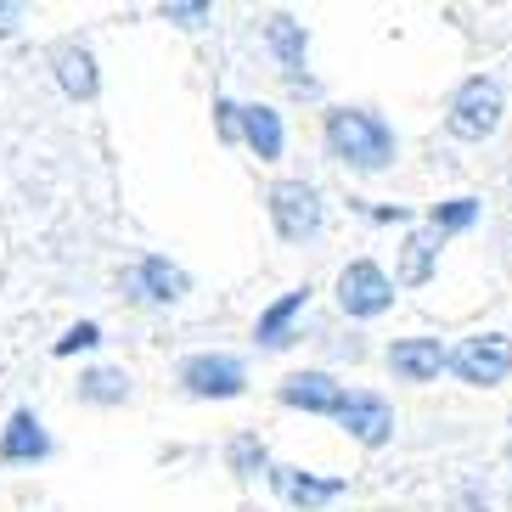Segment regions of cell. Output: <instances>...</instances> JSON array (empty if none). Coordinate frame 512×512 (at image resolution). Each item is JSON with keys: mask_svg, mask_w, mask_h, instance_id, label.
Returning a JSON list of instances; mask_svg holds the SVG:
<instances>
[{"mask_svg": "<svg viewBox=\"0 0 512 512\" xmlns=\"http://www.w3.org/2000/svg\"><path fill=\"white\" fill-rule=\"evenodd\" d=\"M304 304H310V287H293V293H282V299L259 316V344H287V327H293V316H299Z\"/></svg>", "mask_w": 512, "mask_h": 512, "instance_id": "cell-15", "label": "cell"}, {"mask_svg": "<svg viewBox=\"0 0 512 512\" xmlns=\"http://www.w3.org/2000/svg\"><path fill=\"white\" fill-rule=\"evenodd\" d=\"M338 304H344V316L372 321L394 304V282L377 271L372 259H355V265H344V276H338Z\"/></svg>", "mask_w": 512, "mask_h": 512, "instance_id": "cell-5", "label": "cell"}, {"mask_svg": "<svg viewBox=\"0 0 512 512\" xmlns=\"http://www.w3.org/2000/svg\"><path fill=\"white\" fill-rule=\"evenodd\" d=\"M271 484H276V496L293 501V507H327L332 496H344V479H310L299 467H276Z\"/></svg>", "mask_w": 512, "mask_h": 512, "instance_id": "cell-11", "label": "cell"}, {"mask_svg": "<svg viewBox=\"0 0 512 512\" xmlns=\"http://www.w3.org/2000/svg\"><path fill=\"white\" fill-rule=\"evenodd\" d=\"M338 422L361 439L366 451H383L389 434H394V411H389V400H377V394H349V406H344Z\"/></svg>", "mask_w": 512, "mask_h": 512, "instance_id": "cell-8", "label": "cell"}, {"mask_svg": "<svg viewBox=\"0 0 512 512\" xmlns=\"http://www.w3.org/2000/svg\"><path fill=\"white\" fill-rule=\"evenodd\" d=\"M259 462H265V445H259V439H237V445H231V467H237V473H254Z\"/></svg>", "mask_w": 512, "mask_h": 512, "instance_id": "cell-20", "label": "cell"}, {"mask_svg": "<svg viewBox=\"0 0 512 512\" xmlns=\"http://www.w3.org/2000/svg\"><path fill=\"white\" fill-rule=\"evenodd\" d=\"M282 406L316 411V417H344L349 394H344V383H332L327 372H293L282 383Z\"/></svg>", "mask_w": 512, "mask_h": 512, "instance_id": "cell-7", "label": "cell"}, {"mask_svg": "<svg viewBox=\"0 0 512 512\" xmlns=\"http://www.w3.org/2000/svg\"><path fill=\"white\" fill-rule=\"evenodd\" d=\"M17 17H23V6H12V0H0V34L17 29Z\"/></svg>", "mask_w": 512, "mask_h": 512, "instance_id": "cell-23", "label": "cell"}, {"mask_svg": "<svg viewBox=\"0 0 512 512\" xmlns=\"http://www.w3.org/2000/svg\"><path fill=\"white\" fill-rule=\"evenodd\" d=\"M473 214H479L473 197H451V203H439L434 209V231H467L473 226Z\"/></svg>", "mask_w": 512, "mask_h": 512, "instance_id": "cell-19", "label": "cell"}, {"mask_svg": "<svg viewBox=\"0 0 512 512\" xmlns=\"http://www.w3.org/2000/svg\"><path fill=\"white\" fill-rule=\"evenodd\" d=\"M271 51L287 62V68H304V23H293V17H271Z\"/></svg>", "mask_w": 512, "mask_h": 512, "instance_id": "cell-17", "label": "cell"}, {"mask_svg": "<svg viewBox=\"0 0 512 512\" xmlns=\"http://www.w3.org/2000/svg\"><path fill=\"white\" fill-rule=\"evenodd\" d=\"M237 136L259 152V158H282V113L265 102L254 107H237Z\"/></svg>", "mask_w": 512, "mask_h": 512, "instance_id": "cell-12", "label": "cell"}, {"mask_svg": "<svg viewBox=\"0 0 512 512\" xmlns=\"http://www.w3.org/2000/svg\"><path fill=\"white\" fill-rule=\"evenodd\" d=\"M46 456H51V439L40 428V417L34 411H17L6 422V434H0V462H46Z\"/></svg>", "mask_w": 512, "mask_h": 512, "instance_id": "cell-10", "label": "cell"}, {"mask_svg": "<svg viewBox=\"0 0 512 512\" xmlns=\"http://www.w3.org/2000/svg\"><path fill=\"white\" fill-rule=\"evenodd\" d=\"M327 152L349 169H389L394 164V130L366 107H332L327 113Z\"/></svg>", "mask_w": 512, "mask_h": 512, "instance_id": "cell-1", "label": "cell"}, {"mask_svg": "<svg viewBox=\"0 0 512 512\" xmlns=\"http://www.w3.org/2000/svg\"><path fill=\"white\" fill-rule=\"evenodd\" d=\"M91 344H96V327H91V321H79V327L57 344V355H74V349H91Z\"/></svg>", "mask_w": 512, "mask_h": 512, "instance_id": "cell-21", "label": "cell"}, {"mask_svg": "<svg viewBox=\"0 0 512 512\" xmlns=\"http://www.w3.org/2000/svg\"><path fill=\"white\" fill-rule=\"evenodd\" d=\"M136 282H141V293H147L152 304H175L186 293V271L181 265H169V259H141V271H136Z\"/></svg>", "mask_w": 512, "mask_h": 512, "instance_id": "cell-13", "label": "cell"}, {"mask_svg": "<svg viewBox=\"0 0 512 512\" xmlns=\"http://www.w3.org/2000/svg\"><path fill=\"white\" fill-rule=\"evenodd\" d=\"M181 383L197 400H231V394H242L248 372L237 355H192V361H181Z\"/></svg>", "mask_w": 512, "mask_h": 512, "instance_id": "cell-6", "label": "cell"}, {"mask_svg": "<svg viewBox=\"0 0 512 512\" xmlns=\"http://www.w3.org/2000/svg\"><path fill=\"white\" fill-rule=\"evenodd\" d=\"M501 124V85L496 79H467L451 96V136L462 141H484Z\"/></svg>", "mask_w": 512, "mask_h": 512, "instance_id": "cell-4", "label": "cell"}, {"mask_svg": "<svg viewBox=\"0 0 512 512\" xmlns=\"http://www.w3.org/2000/svg\"><path fill=\"white\" fill-rule=\"evenodd\" d=\"M451 372L462 377V383H473V389L501 383V377L512 372V338H501V332L462 338V344H456V355H451Z\"/></svg>", "mask_w": 512, "mask_h": 512, "instance_id": "cell-2", "label": "cell"}, {"mask_svg": "<svg viewBox=\"0 0 512 512\" xmlns=\"http://www.w3.org/2000/svg\"><path fill=\"white\" fill-rule=\"evenodd\" d=\"M428 276H434V237H411L406 242V271H400V282L422 287Z\"/></svg>", "mask_w": 512, "mask_h": 512, "instance_id": "cell-18", "label": "cell"}, {"mask_svg": "<svg viewBox=\"0 0 512 512\" xmlns=\"http://www.w3.org/2000/svg\"><path fill=\"white\" fill-rule=\"evenodd\" d=\"M57 79H62V91L74 96V102H91L96 96V85H102V79H96V57L91 51H57Z\"/></svg>", "mask_w": 512, "mask_h": 512, "instance_id": "cell-14", "label": "cell"}, {"mask_svg": "<svg viewBox=\"0 0 512 512\" xmlns=\"http://www.w3.org/2000/svg\"><path fill=\"white\" fill-rule=\"evenodd\" d=\"M389 366L400 377H411V383H428V377H439L451 366V355L439 349V338H400V344L389 349Z\"/></svg>", "mask_w": 512, "mask_h": 512, "instance_id": "cell-9", "label": "cell"}, {"mask_svg": "<svg viewBox=\"0 0 512 512\" xmlns=\"http://www.w3.org/2000/svg\"><path fill=\"white\" fill-rule=\"evenodd\" d=\"M164 17H169V23H186V29H197V23L209 17V6H164Z\"/></svg>", "mask_w": 512, "mask_h": 512, "instance_id": "cell-22", "label": "cell"}, {"mask_svg": "<svg viewBox=\"0 0 512 512\" xmlns=\"http://www.w3.org/2000/svg\"><path fill=\"white\" fill-rule=\"evenodd\" d=\"M271 220L282 242H310L321 231V197L304 181H276L271 186Z\"/></svg>", "mask_w": 512, "mask_h": 512, "instance_id": "cell-3", "label": "cell"}, {"mask_svg": "<svg viewBox=\"0 0 512 512\" xmlns=\"http://www.w3.org/2000/svg\"><path fill=\"white\" fill-rule=\"evenodd\" d=\"M79 400H91V406H124L130 400V377L113 372V366H96V372L79 377Z\"/></svg>", "mask_w": 512, "mask_h": 512, "instance_id": "cell-16", "label": "cell"}]
</instances>
